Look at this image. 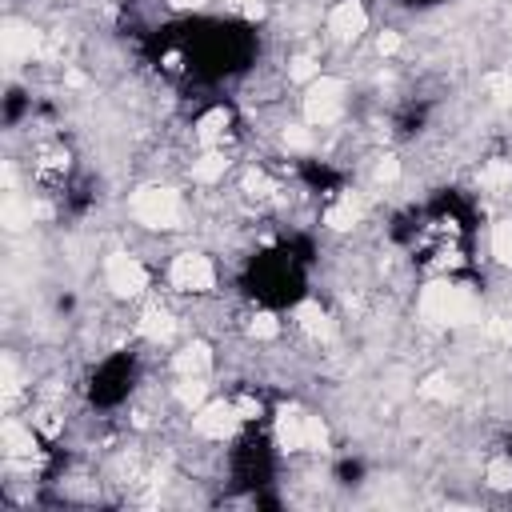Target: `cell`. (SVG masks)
<instances>
[{
  "mask_svg": "<svg viewBox=\"0 0 512 512\" xmlns=\"http://www.w3.org/2000/svg\"><path fill=\"white\" fill-rule=\"evenodd\" d=\"M172 280L188 292H204V288H212V264L204 256H180L172 264Z\"/></svg>",
  "mask_w": 512,
  "mask_h": 512,
  "instance_id": "obj_5",
  "label": "cell"
},
{
  "mask_svg": "<svg viewBox=\"0 0 512 512\" xmlns=\"http://www.w3.org/2000/svg\"><path fill=\"white\" fill-rule=\"evenodd\" d=\"M132 384H136V356L132 352H112L88 372L84 392H88L92 408H120L132 396Z\"/></svg>",
  "mask_w": 512,
  "mask_h": 512,
  "instance_id": "obj_2",
  "label": "cell"
},
{
  "mask_svg": "<svg viewBox=\"0 0 512 512\" xmlns=\"http://www.w3.org/2000/svg\"><path fill=\"white\" fill-rule=\"evenodd\" d=\"M72 144L64 136H44L32 148V180L44 192H68L72 184Z\"/></svg>",
  "mask_w": 512,
  "mask_h": 512,
  "instance_id": "obj_4",
  "label": "cell"
},
{
  "mask_svg": "<svg viewBox=\"0 0 512 512\" xmlns=\"http://www.w3.org/2000/svg\"><path fill=\"white\" fill-rule=\"evenodd\" d=\"M308 260H312L308 240H284L276 248H264L244 268V292L268 312L296 308V304H304Z\"/></svg>",
  "mask_w": 512,
  "mask_h": 512,
  "instance_id": "obj_1",
  "label": "cell"
},
{
  "mask_svg": "<svg viewBox=\"0 0 512 512\" xmlns=\"http://www.w3.org/2000/svg\"><path fill=\"white\" fill-rule=\"evenodd\" d=\"M28 112H32V96H28V92H20V88H8V96H4V124H8V128H16Z\"/></svg>",
  "mask_w": 512,
  "mask_h": 512,
  "instance_id": "obj_6",
  "label": "cell"
},
{
  "mask_svg": "<svg viewBox=\"0 0 512 512\" xmlns=\"http://www.w3.org/2000/svg\"><path fill=\"white\" fill-rule=\"evenodd\" d=\"M228 472L240 488L256 492L264 484H272V472H276V440L260 436V432H248L232 444L228 452Z\"/></svg>",
  "mask_w": 512,
  "mask_h": 512,
  "instance_id": "obj_3",
  "label": "cell"
},
{
  "mask_svg": "<svg viewBox=\"0 0 512 512\" xmlns=\"http://www.w3.org/2000/svg\"><path fill=\"white\" fill-rule=\"evenodd\" d=\"M424 120H428V108H424V104H408V108L396 116V132H400V136H416V132L424 128Z\"/></svg>",
  "mask_w": 512,
  "mask_h": 512,
  "instance_id": "obj_7",
  "label": "cell"
},
{
  "mask_svg": "<svg viewBox=\"0 0 512 512\" xmlns=\"http://www.w3.org/2000/svg\"><path fill=\"white\" fill-rule=\"evenodd\" d=\"M404 4H436V0H404Z\"/></svg>",
  "mask_w": 512,
  "mask_h": 512,
  "instance_id": "obj_10",
  "label": "cell"
},
{
  "mask_svg": "<svg viewBox=\"0 0 512 512\" xmlns=\"http://www.w3.org/2000/svg\"><path fill=\"white\" fill-rule=\"evenodd\" d=\"M360 476H364V464L360 460H340L336 464V480L340 484H360Z\"/></svg>",
  "mask_w": 512,
  "mask_h": 512,
  "instance_id": "obj_8",
  "label": "cell"
},
{
  "mask_svg": "<svg viewBox=\"0 0 512 512\" xmlns=\"http://www.w3.org/2000/svg\"><path fill=\"white\" fill-rule=\"evenodd\" d=\"M500 452H504V456H512V432L504 436V444H500Z\"/></svg>",
  "mask_w": 512,
  "mask_h": 512,
  "instance_id": "obj_9",
  "label": "cell"
}]
</instances>
